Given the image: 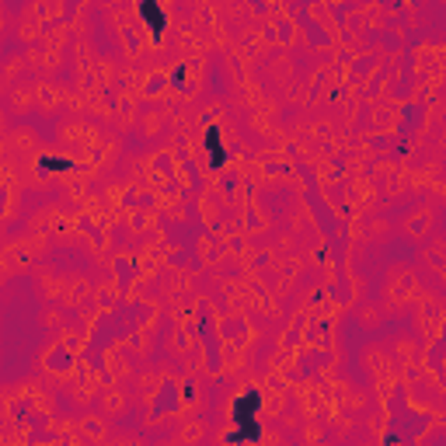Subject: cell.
Here are the masks:
<instances>
[{"mask_svg":"<svg viewBox=\"0 0 446 446\" xmlns=\"http://www.w3.org/2000/svg\"><path fill=\"white\" fill-rule=\"evenodd\" d=\"M258 394H244L237 404H234V418H237V432H230V443H241V439H258V422H255V411H258Z\"/></svg>","mask_w":446,"mask_h":446,"instance_id":"cell-1","label":"cell"},{"mask_svg":"<svg viewBox=\"0 0 446 446\" xmlns=\"http://www.w3.org/2000/svg\"><path fill=\"white\" fill-rule=\"evenodd\" d=\"M143 15L150 18V25H154V29H164V22H161V15H157V8H154V4H143Z\"/></svg>","mask_w":446,"mask_h":446,"instance_id":"cell-2","label":"cell"},{"mask_svg":"<svg viewBox=\"0 0 446 446\" xmlns=\"http://www.w3.org/2000/svg\"><path fill=\"white\" fill-rule=\"evenodd\" d=\"M209 150H213V164H220V143H216V129H209Z\"/></svg>","mask_w":446,"mask_h":446,"instance_id":"cell-3","label":"cell"}]
</instances>
